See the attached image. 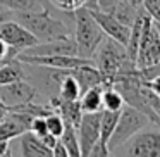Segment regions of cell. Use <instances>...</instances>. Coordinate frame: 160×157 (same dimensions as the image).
Wrapping results in <instances>:
<instances>
[{
    "mask_svg": "<svg viewBox=\"0 0 160 157\" xmlns=\"http://www.w3.org/2000/svg\"><path fill=\"white\" fill-rule=\"evenodd\" d=\"M43 9L40 11H11V19L22 24L38 42H48V40L66 38L72 36V28L52 12V7L47 5V2H42Z\"/></svg>",
    "mask_w": 160,
    "mask_h": 157,
    "instance_id": "cell-1",
    "label": "cell"
},
{
    "mask_svg": "<svg viewBox=\"0 0 160 157\" xmlns=\"http://www.w3.org/2000/svg\"><path fill=\"white\" fill-rule=\"evenodd\" d=\"M91 60H93V66L98 69V73L102 74L103 86L112 85V81L121 74L134 73L138 69L136 64L129 59L126 45L108 36H105L100 42Z\"/></svg>",
    "mask_w": 160,
    "mask_h": 157,
    "instance_id": "cell-2",
    "label": "cell"
},
{
    "mask_svg": "<svg viewBox=\"0 0 160 157\" xmlns=\"http://www.w3.org/2000/svg\"><path fill=\"white\" fill-rule=\"evenodd\" d=\"M72 38L78 47V55L83 59H91L97 47L105 38V33L95 21L90 9L79 7L72 12Z\"/></svg>",
    "mask_w": 160,
    "mask_h": 157,
    "instance_id": "cell-3",
    "label": "cell"
},
{
    "mask_svg": "<svg viewBox=\"0 0 160 157\" xmlns=\"http://www.w3.org/2000/svg\"><path fill=\"white\" fill-rule=\"evenodd\" d=\"M112 154L132 157H158L160 155V131L158 123H150L143 129L124 142Z\"/></svg>",
    "mask_w": 160,
    "mask_h": 157,
    "instance_id": "cell-4",
    "label": "cell"
},
{
    "mask_svg": "<svg viewBox=\"0 0 160 157\" xmlns=\"http://www.w3.org/2000/svg\"><path fill=\"white\" fill-rule=\"evenodd\" d=\"M153 123L145 112H141L139 109L132 107V105H128L126 104L124 107L121 109L119 112V118H117V123H115V128L112 131V136L108 140L107 147H108V152H114L115 149L122 145L124 142H128L134 133H138L139 129H143L146 124Z\"/></svg>",
    "mask_w": 160,
    "mask_h": 157,
    "instance_id": "cell-5",
    "label": "cell"
},
{
    "mask_svg": "<svg viewBox=\"0 0 160 157\" xmlns=\"http://www.w3.org/2000/svg\"><path fill=\"white\" fill-rule=\"evenodd\" d=\"M158 62H160V36L153 19L146 14L138 43V52H136V67L139 71H145L157 66Z\"/></svg>",
    "mask_w": 160,
    "mask_h": 157,
    "instance_id": "cell-6",
    "label": "cell"
},
{
    "mask_svg": "<svg viewBox=\"0 0 160 157\" xmlns=\"http://www.w3.org/2000/svg\"><path fill=\"white\" fill-rule=\"evenodd\" d=\"M40 98H42L40 93L28 80H18L7 85H0V100L4 102L7 109L18 107L31 100H40Z\"/></svg>",
    "mask_w": 160,
    "mask_h": 157,
    "instance_id": "cell-7",
    "label": "cell"
},
{
    "mask_svg": "<svg viewBox=\"0 0 160 157\" xmlns=\"http://www.w3.org/2000/svg\"><path fill=\"white\" fill-rule=\"evenodd\" d=\"M0 40H4L18 54L38 43V40L14 19H5V21L0 23Z\"/></svg>",
    "mask_w": 160,
    "mask_h": 157,
    "instance_id": "cell-8",
    "label": "cell"
},
{
    "mask_svg": "<svg viewBox=\"0 0 160 157\" xmlns=\"http://www.w3.org/2000/svg\"><path fill=\"white\" fill-rule=\"evenodd\" d=\"M100 114H102V111L83 112V116L79 119V124L76 126L81 155H90L91 149L97 145L98 138H100Z\"/></svg>",
    "mask_w": 160,
    "mask_h": 157,
    "instance_id": "cell-9",
    "label": "cell"
},
{
    "mask_svg": "<svg viewBox=\"0 0 160 157\" xmlns=\"http://www.w3.org/2000/svg\"><path fill=\"white\" fill-rule=\"evenodd\" d=\"M21 54V52H19ZM22 54L28 55H78V47L72 36L66 38L48 40V42H38L33 47L22 50Z\"/></svg>",
    "mask_w": 160,
    "mask_h": 157,
    "instance_id": "cell-10",
    "label": "cell"
},
{
    "mask_svg": "<svg viewBox=\"0 0 160 157\" xmlns=\"http://www.w3.org/2000/svg\"><path fill=\"white\" fill-rule=\"evenodd\" d=\"M90 11H91V14H93L95 21L98 23V26L102 28V31L105 33V36L117 40L122 45L128 43L131 26H126L124 23H121L117 18H114V16L108 14V12L100 11V9H90Z\"/></svg>",
    "mask_w": 160,
    "mask_h": 157,
    "instance_id": "cell-11",
    "label": "cell"
},
{
    "mask_svg": "<svg viewBox=\"0 0 160 157\" xmlns=\"http://www.w3.org/2000/svg\"><path fill=\"white\" fill-rule=\"evenodd\" d=\"M19 143V155L22 157H52V149L42 142L40 136H36L33 131L26 129L19 136H16Z\"/></svg>",
    "mask_w": 160,
    "mask_h": 157,
    "instance_id": "cell-12",
    "label": "cell"
},
{
    "mask_svg": "<svg viewBox=\"0 0 160 157\" xmlns=\"http://www.w3.org/2000/svg\"><path fill=\"white\" fill-rule=\"evenodd\" d=\"M71 74L76 78L78 85H79L81 93L86 92L88 88L91 86H98V85H103V80H102V74L98 73V69L93 66V62L88 64H81V66L71 69Z\"/></svg>",
    "mask_w": 160,
    "mask_h": 157,
    "instance_id": "cell-13",
    "label": "cell"
},
{
    "mask_svg": "<svg viewBox=\"0 0 160 157\" xmlns=\"http://www.w3.org/2000/svg\"><path fill=\"white\" fill-rule=\"evenodd\" d=\"M18 80H26L24 62H21L18 59H12V60L0 64V85H7Z\"/></svg>",
    "mask_w": 160,
    "mask_h": 157,
    "instance_id": "cell-14",
    "label": "cell"
},
{
    "mask_svg": "<svg viewBox=\"0 0 160 157\" xmlns=\"http://www.w3.org/2000/svg\"><path fill=\"white\" fill-rule=\"evenodd\" d=\"M102 90H103V85H98V86H91L81 93L79 105L83 109V112L102 111Z\"/></svg>",
    "mask_w": 160,
    "mask_h": 157,
    "instance_id": "cell-15",
    "label": "cell"
},
{
    "mask_svg": "<svg viewBox=\"0 0 160 157\" xmlns=\"http://www.w3.org/2000/svg\"><path fill=\"white\" fill-rule=\"evenodd\" d=\"M124 105L126 102L117 88H114L112 85L103 86V90H102V109H105V111H121Z\"/></svg>",
    "mask_w": 160,
    "mask_h": 157,
    "instance_id": "cell-16",
    "label": "cell"
},
{
    "mask_svg": "<svg viewBox=\"0 0 160 157\" xmlns=\"http://www.w3.org/2000/svg\"><path fill=\"white\" fill-rule=\"evenodd\" d=\"M79 97H81L79 85H78L76 78L71 74V69H69V73L62 78V81H60L59 98L60 100H79Z\"/></svg>",
    "mask_w": 160,
    "mask_h": 157,
    "instance_id": "cell-17",
    "label": "cell"
},
{
    "mask_svg": "<svg viewBox=\"0 0 160 157\" xmlns=\"http://www.w3.org/2000/svg\"><path fill=\"white\" fill-rule=\"evenodd\" d=\"M59 140L66 145L67 152H69V157H79L81 150H79V140H78V131L74 126L66 124L64 126L62 135L59 136Z\"/></svg>",
    "mask_w": 160,
    "mask_h": 157,
    "instance_id": "cell-18",
    "label": "cell"
},
{
    "mask_svg": "<svg viewBox=\"0 0 160 157\" xmlns=\"http://www.w3.org/2000/svg\"><path fill=\"white\" fill-rule=\"evenodd\" d=\"M50 4L55 9L62 12H74L79 7H86V9H98L97 0H48Z\"/></svg>",
    "mask_w": 160,
    "mask_h": 157,
    "instance_id": "cell-19",
    "label": "cell"
},
{
    "mask_svg": "<svg viewBox=\"0 0 160 157\" xmlns=\"http://www.w3.org/2000/svg\"><path fill=\"white\" fill-rule=\"evenodd\" d=\"M0 7L7 11H40L43 9V4L40 0H0Z\"/></svg>",
    "mask_w": 160,
    "mask_h": 157,
    "instance_id": "cell-20",
    "label": "cell"
},
{
    "mask_svg": "<svg viewBox=\"0 0 160 157\" xmlns=\"http://www.w3.org/2000/svg\"><path fill=\"white\" fill-rule=\"evenodd\" d=\"M45 123H47V131H48V133H52L53 136H57V138L62 135L66 123H64V119L60 118L55 111L50 112L48 116H45Z\"/></svg>",
    "mask_w": 160,
    "mask_h": 157,
    "instance_id": "cell-21",
    "label": "cell"
},
{
    "mask_svg": "<svg viewBox=\"0 0 160 157\" xmlns=\"http://www.w3.org/2000/svg\"><path fill=\"white\" fill-rule=\"evenodd\" d=\"M29 131H33L36 136H42L45 135L47 131V123H45V118H42V116H36V118L31 119V123H29Z\"/></svg>",
    "mask_w": 160,
    "mask_h": 157,
    "instance_id": "cell-22",
    "label": "cell"
},
{
    "mask_svg": "<svg viewBox=\"0 0 160 157\" xmlns=\"http://www.w3.org/2000/svg\"><path fill=\"white\" fill-rule=\"evenodd\" d=\"M16 55H18V52L12 50L4 40H0V60H2V62H7V60L16 59Z\"/></svg>",
    "mask_w": 160,
    "mask_h": 157,
    "instance_id": "cell-23",
    "label": "cell"
},
{
    "mask_svg": "<svg viewBox=\"0 0 160 157\" xmlns=\"http://www.w3.org/2000/svg\"><path fill=\"white\" fill-rule=\"evenodd\" d=\"M52 157H69V152H67L66 145L60 140H57V143L52 147Z\"/></svg>",
    "mask_w": 160,
    "mask_h": 157,
    "instance_id": "cell-24",
    "label": "cell"
},
{
    "mask_svg": "<svg viewBox=\"0 0 160 157\" xmlns=\"http://www.w3.org/2000/svg\"><path fill=\"white\" fill-rule=\"evenodd\" d=\"M145 81H146V85L150 86V90H152L155 95L160 97V74H155V76L148 78V80H145Z\"/></svg>",
    "mask_w": 160,
    "mask_h": 157,
    "instance_id": "cell-25",
    "label": "cell"
},
{
    "mask_svg": "<svg viewBox=\"0 0 160 157\" xmlns=\"http://www.w3.org/2000/svg\"><path fill=\"white\" fill-rule=\"evenodd\" d=\"M2 155H12L11 140H0V157Z\"/></svg>",
    "mask_w": 160,
    "mask_h": 157,
    "instance_id": "cell-26",
    "label": "cell"
},
{
    "mask_svg": "<svg viewBox=\"0 0 160 157\" xmlns=\"http://www.w3.org/2000/svg\"><path fill=\"white\" fill-rule=\"evenodd\" d=\"M40 138H42V142L45 143V145L48 147V149H52V147H53V145H55V143H57V140H59V138H57V136H53L52 133H45V135H42V136H40Z\"/></svg>",
    "mask_w": 160,
    "mask_h": 157,
    "instance_id": "cell-27",
    "label": "cell"
},
{
    "mask_svg": "<svg viewBox=\"0 0 160 157\" xmlns=\"http://www.w3.org/2000/svg\"><path fill=\"white\" fill-rule=\"evenodd\" d=\"M7 112H9V109L5 107V104H4V102L0 100V121H2V119L5 118V114H7Z\"/></svg>",
    "mask_w": 160,
    "mask_h": 157,
    "instance_id": "cell-28",
    "label": "cell"
},
{
    "mask_svg": "<svg viewBox=\"0 0 160 157\" xmlns=\"http://www.w3.org/2000/svg\"><path fill=\"white\" fill-rule=\"evenodd\" d=\"M155 23V26H157V31H158V36H160V23H157V21H153Z\"/></svg>",
    "mask_w": 160,
    "mask_h": 157,
    "instance_id": "cell-29",
    "label": "cell"
},
{
    "mask_svg": "<svg viewBox=\"0 0 160 157\" xmlns=\"http://www.w3.org/2000/svg\"><path fill=\"white\" fill-rule=\"evenodd\" d=\"M141 2H143V0H132V4H134V5H139Z\"/></svg>",
    "mask_w": 160,
    "mask_h": 157,
    "instance_id": "cell-30",
    "label": "cell"
},
{
    "mask_svg": "<svg viewBox=\"0 0 160 157\" xmlns=\"http://www.w3.org/2000/svg\"><path fill=\"white\" fill-rule=\"evenodd\" d=\"M158 131H160V123H158Z\"/></svg>",
    "mask_w": 160,
    "mask_h": 157,
    "instance_id": "cell-31",
    "label": "cell"
},
{
    "mask_svg": "<svg viewBox=\"0 0 160 157\" xmlns=\"http://www.w3.org/2000/svg\"><path fill=\"white\" fill-rule=\"evenodd\" d=\"M131 2H132V0H131Z\"/></svg>",
    "mask_w": 160,
    "mask_h": 157,
    "instance_id": "cell-32",
    "label": "cell"
}]
</instances>
